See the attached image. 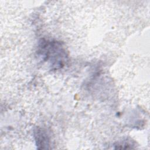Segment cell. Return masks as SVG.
<instances>
[{
  "label": "cell",
  "mask_w": 150,
  "mask_h": 150,
  "mask_svg": "<svg viewBox=\"0 0 150 150\" xmlns=\"http://www.w3.org/2000/svg\"><path fill=\"white\" fill-rule=\"evenodd\" d=\"M41 52L42 55L52 62V64L57 67L63 63L59 59H63L66 57L64 51L62 49L59 43L56 42H46L41 46Z\"/></svg>",
  "instance_id": "obj_1"
},
{
  "label": "cell",
  "mask_w": 150,
  "mask_h": 150,
  "mask_svg": "<svg viewBox=\"0 0 150 150\" xmlns=\"http://www.w3.org/2000/svg\"><path fill=\"white\" fill-rule=\"evenodd\" d=\"M47 135L42 131L37 129L35 131V137L36 138L37 146H40V149H47L49 146V139Z\"/></svg>",
  "instance_id": "obj_2"
}]
</instances>
